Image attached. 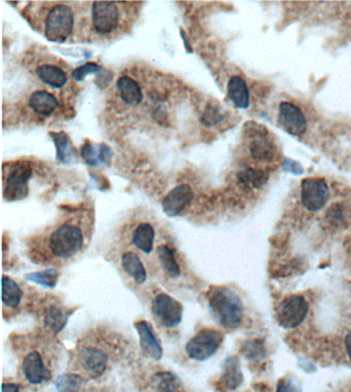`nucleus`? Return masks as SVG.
Segmentation results:
<instances>
[{
    "label": "nucleus",
    "mask_w": 351,
    "mask_h": 392,
    "mask_svg": "<svg viewBox=\"0 0 351 392\" xmlns=\"http://www.w3.org/2000/svg\"><path fill=\"white\" fill-rule=\"evenodd\" d=\"M237 179L245 188L258 190L267 183L269 175L260 169L245 168L237 173Z\"/></svg>",
    "instance_id": "nucleus-26"
},
{
    "label": "nucleus",
    "mask_w": 351,
    "mask_h": 392,
    "mask_svg": "<svg viewBox=\"0 0 351 392\" xmlns=\"http://www.w3.org/2000/svg\"><path fill=\"white\" fill-rule=\"evenodd\" d=\"M241 353L247 361H260L266 357L265 343L260 339H252L243 343Z\"/></svg>",
    "instance_id": "nucleus-30"
},
{
    "label": "nucleus",
    "mask_w": 351,
    "mask_h": 392,
    "mask_svg": "<svg viewBox=\"0 0 351 392\" xmlns=\"http://www.w3.org/2000/svg\"><path fill=\"white\" fill-rule=\"evenodd\" d=\"M85 380L76 374H64L56 379L55 386L58 392H80Z\"/></svg>",
    "instance_id": "nucleus-31"
},
{
    "label": "nucleus",
    "mask_w": 351,
    "mask_h": 392,
    "mask_svg": "<svg viewBox=\"0 0 351 392\" xmlns=\"http://www.w3.org/2000/svg\"><path fill=\"white\" fill-rule=\"evenodd\" d=\"M209 307L213 319L226 329H237L244 316L243 301L238 295L225 286H211L207 293Z\"/></svg>",
    "instance_id": "nucleus-1"
},
{
    "label": "nucleus",
    "mask_w": 351,
    "mask_h": 392,
    "mask_svg": "<svg viewBox=\"0 0 351 392\" xmlns=\"http://www.w3.org/2000/svg\"><path fill=\"white\" fill-rule=\"evenodd\" d=\"M158 258L165 273L171 278L181 276V267L175 258L174 252L169 246L161 245L157 248Z\"/></svg>",
    "instance_id": "nucleus-28"
},
{
    "label": "nucleus",
    "mask_w": 351,
    "mask_h": 392,
    "mask_svg": "<svg viewBox=\"0 0 351 392\" xmlns=\"http://www.w3.org/2000/svg\"><path fill=\"white\" fill-rule=\"evenodd\" d=\"M278 121L282 129L292 136H301L307 130V120L303 111L292 102H281L279 105Z\"/></svg>",
    "instance_id": "nucleus-11"
},
{
    "label": "nucleus",
    "mask_w": 351,
    "mask_h": 392,
    "mask_svg": "<svg viewBox=\"0 0 351 392\" xmlns=\"http://www.w3.org/2000/svg\"><path fill=\"white\" fill-rule=\"evenodd\" d=\"M22 370L28 382L34 385L42 384L51 376V372L44 366L38 351H32L26 355L23 361Z\"/></svg>",
    "instance_id": "nucleus-15"
},
{
    "label": "nucleus",
    "mask_w": 351,
    "mask_h": 392,
    "mask_svg": "<svg viewBox=\"0 0 351 392\" xmlns=\"http://www.w3.org/2000/svg\"><path fill=\"white\" fill-rule=\"evenodd\" d=\"M345 349L348 352V359H350L351 365V331L346 335L345 338Z\"/></svg>",
    "instance_id": "nucleus-39"
},
{
    "label": "nucleus",
    "mask_w": 351,
    "mask_h": 392,
    "mask_svg": "<svg viewBox=\"0 0 351 392\" xmlns=\"http://www.w3.org/2000/svg\"><path fill=\"white\" fill-rule=\"evenodd\" d=\"M50 135L56 145L57 160L62 164H72L76 160V153L68 135L64 132H51Z\"/></svg>",
    "instance_id": "nucleus-19"
},
{
    "label": "nucleus",
    "mask_w": 351,
    "mask_h": 392,
    "mask_svg": "<svg viewBox=\"0 0 351 392\" xmlns=\"http://www.w3.org/2000/svg\"><path fill=\"white\" fill-rule=\"evenodd\" d=\"M85 245V236L80 227L63 224L51 233L47 242V256L54 261H68L80 254Z\"/></svg>",
    "instance_id": "nucleus-2"
},
{
    "label": "nucleus",
    "mask_w": 351,
    "mask_h": 392,
    "mask_svg": "<svg viewBox=\"0 0 351 392\" xmlns=\"http://www.w3.org/2000/svg\"><path fill=\"white\" fill-rule=\"evenodd\" d=\"M155 378L157 379V391L159 392H174L181 385L179 379L169 372L158 373Z\"/></svg>",
    "instance_id": "nucleus-32"
},
{
    "label": "nucleus",
    "mask_w": 351,
    "mask_h": 392,
    "mask_svg": "<svg viewBox=\"0 0 351 392\" xmlns=\"http://www.w3.org/2000/svg\"><path fill=\"white\" fill-rule=\"evenodd\" d=\"M25 279L32 284H38L47 288H54L59 279V272L56 269H46L42 271L32 272L25 275Z\"/></svg>",
    "instance_id": "nucleus-29"
},
{
    "label": "nucleus",
    "mask_w": 351,
    "mask_h": 392,
    "mask_svg": "<svg viewBox=\"0 0 351 392\" xmlns=\"http://www.w3.org/2000/svg\"><path fill=\"white\" fill-rule=\"evenodd\" d=\"M72 313V312H68L67 310L58 306H51L44 313V325L55 334L60 333L65 327Z\"/></svg>",
    "instance_id": "nucleus-27"
},
{
    "label": "nucleus",
    "mask_w": 351,
    "mask_h": 392,
    "mask_svg": "<svg viewBox=\"0 0 351 392\" xmlns=\"http://www.w3.org/2000/svg\"><path fill=\"white\" fill-rule=\"evenodd\" d=\"M101 66L94 63V62H88V63L83 64V65L74 70L72 72V76L76 81H81L89 74H98V72H101Z\"/></svg>",
    "instance_id": "nucleus-35"
},
{
    "label": "nucleus",
    "mask_w": 351,
    "mask_h": 392,
    "mask_svg": "<svg viewBox=\"0 0 351 392\" xmlns=\"http://www.w3.org/2000/svg\"><path fill=\"white\" fill-rule=\"evenodd\" d=\"M329 198L327 181L322 177H309L301 183V202L308 211H320Z\"/></svg>",
    "instance_id": "nucleus-8"
},
{
    "label": "nucleus",
    "mask_w": 351,
    "mask_h": 392,
    "mask_svg": "<svg viewBox=\"0 0 351 392\" xmlns=\"http://www.w3.org/2000/svg\"><path fill=\"white\" fill-rule=\"evenodd\" d=\"M92 19L97 32L101 34L111 33L119 24V8L115 2L95 1L92 6Z\"/></svg>",
    "instance_id": "nucleus-10"
},
{
    "label": "nucleus",
    "mask_w": 351,
    "mask_h": 392,
    "mask_svg": "<svg viewBox=\"0 0 351 392\" xmlns=\"http://www.w3.org/2000/svg\"><path fill=\"white\" fill-rule=\"evenodd\" d=\"M152 312L158 323L166 329H174L183 320V305L167 293L156 295L152 303Z\"/></svg>",
    "instance_id": "nucleus-6"
},
{
    "label": "nucleus",
    "mask_w": 351,
    "mask_h": 392,
    "mask_svg": "<svg viewBox=\"0 0 351 392\" xmlns=\"http://www.w3.org/2000/svg\"><path fill=\"white\" fill-rule=\"evenodd\" d=\"M155 230L152 224L147 222L139 224L132 236V243L137 250H141L145 254H151L154 250L155 242Z\"/></svg>",
    "instance_id": "nucleus-23"
},
{
    "label": "nucleus",
    "mask_w": 351,
    "mask_h": 392,
    "mask_svg": "<svg viewBox=\"0 0 351 392\" xmlns=\"http://www.w3.org/2000/svg\"><path fill=\"white\" fill-rule=\"evenodd\" d=\"M117 91L122 100L128 105H138L142 101V91L137 81L129 76H122L117 83Z\"/></svg>",
    "instance_id": "nucleus-18"
},
{
    "label": "nucleus",
    "mask_w": 351,
    "mask_h": 392,
    "mask_svg": "<svg viewBox=\"0 0 351 392\" xmlns=\"http://www.w3.org/2000/svg\"><path fill=\"white\" fill-rule=\"evenodd\" d=\"M224 338V334L216 329H201L186 345V353L193 361H207L218 352Z\"/></svg>",
    "instance_id": "nucleus-4"
},
{
    "label": "nucleus",
    "mask_w": 351,
    "mask_h": 392,
    "mask_svg": "<svg viewBox=\"0 0 351 392\" xmlns=\"http://www.w3.org/2000/svg\"><path fill=\"white\" fill-rule=\"evenodd\" d=\"M134 327L138 334L140 348L143 353L155 361H160L163 357V349L152 325L147 321L139 320L134 323Z\"/></svg>",
    "instance_id": "nucleus-14"
},
{
    "label": "nucleus",
    "mask_w": 351,
    "mask_h": 392,
    "mask_svg": "<svg viewBox=\"0 0 351 392\" xmlns=\"http://www.w3.org/2000/svg\"><path fill=\"white\" fill-rule=\"evenodd\" d=\"M74 25V16L72 8L65 4H58L47 16L44 34L50 42L62 44L70 38Z\"/></svg>",
    "instance_id": "nucleus-3"
},
{
    "label": "nucleus",
    "mask_w": 351,
    "mask_h": 392,
    "mask_svg": "<svg viewBox=\"0 0 351 392\" xmlns=\"http://www.w3.org/2000/svg\"><path fill=\"white\" fill-rule=\"evenodd\" d=\"M246 129L250 138V156L254 160L263 162L273 160L277 153V149L273 139L269 136L266 127L256 123H248Z\"/></svg>",
    "instance_id": "nucleus-7"
},
{
    "label": "nucleus",
    "mask_w": 351,
    "mask_h": 392,
    "mask_svg": "<svg viewBox=\"0 0 351 392\" xmlns=\"http://www.w3.org/2000/svg\"><path fill=\"white\" fill-rule=\"evenodd\" d=\"M78 359L81 368L94 378L104 375L108 368V354L94 347H83L79 352Z\"/></svg>",
    "instance_id": "nucleus-13"
},
{
    "label": "nucleus",
    "mask_w": 351,
    "mask_h": 392,
    "mask_svg": "<svg viewBox=\"0 0 351 392\" xmlns=\"http://www.w3.org/2000/svg\"><path fill=\"white\" fill-rule=\"evenodd\" d=\"M325 220L332 227L340 228V227L343 226L344 222H345V207L340 203L332 205L327 210Z\"/></svg>",
    "instance_id": "nucleus-33"
},
{
    "label": "nucleus",
    "mask_w": 351,
    "mask_h": 392,
    "mask_svg": "<svg viewBox=\"0 0 351 392\" xmlns=\"http://www.w3.org/2000/svg\"><path fill=\"white\" fill-rule=\"evenodd\" d=\"M2 392H20V386L14 383H3L2 384Z\"/></svg>",
    "instance_id": "nucleus-38"
},
{
    "label": "nucleus",
    "mask_w": 351,
    "mask_h": 392,
    "mask_svg": "<svg viewBox=\"0 0 351 392\" xmlns=\"http://www.w3.org/2000/svg\"><path fill=\"white\" fill-rule=\"evenodd\" d=\"M2 284V303L6 307L16 309L20 305L23 291L19 284L8 276H3Z\"/></svg>",
    "instance_id": "nucleus-25"
},
{
    "label": "nucleus",
    "mask_w": 351,
    "mask_h": 392,
    "mask_svg": "<svg viewBox=\"0 0 351 392\" xmlns=\"http://www.w3.org/2000/svg\"><path fill=\"white\" fill-rule=\"evenodd\" d=\"M228 96L235 106L240 109H246L250 106V92L245 81L239 76H232L229 79Z\"/></svg>",
    "instance_id": "nucleus-21"
},
{
    "label": "nucleus",
    "mask_w": 351,
    "mask_h": 392,
    "mask_svg": "<svg viewBox=\"0 0 351 392\" xmlns=\"http://www.w3.org/2000/svg\"><path fill=\"white\" fill-rule=\"evenodd\" d=\"M36 74L42 83L55 89H60L67 83V76L65 72L58 66L51 65V64L40 65L36 70Z\"/></svg>",
    "instance_id": "nucleus-24"
},
{
    "label": "nucleus",
    "mask_w": 351,
    "mask_h": 392,
    "mask_svg": "<svg viewBox=\"0 0 351 392\" xmlns=\"http://www.w3.org/2000/svg\"><path fill=\"white\" fill-rule=\"evenodd\" d=\"M243 373L241 370L238 357H230L222 365V382L228 391H236L243 383Z\"/></svg>",
    "instance_id": "nucleus-17"
},
{
    "label": "nucleus",
    "mask_w": 351,
    "mask_h": 392,
    "mask_svg": "<svg viewBox=\"0 0 351 392\" xmlns=\"http://www.w3.org/2000/svg\"><path fill=\"white\" fill-rule=\"evenodd\" d=\"M32 177L31 167L28 164H18L8 174L4 186L3 196L6 201L14 202L26 198L28 183Z\"/></svg>",
    "instance_id": "nucleus-9"
},
{
    "label": "nucleus",
    "mask_w": 351,
    "mask_h": 392,
    "mask_svg": "<svg viewBox=\"0 0 351 392\" xmlns=\"http://www.w3.org/2000/svg\"><path fill=\"white\" fill-rule=\"evenodd\" d=\"M308 312L309 304L303 295H288L278 305L276 319L278 325L284 329H296L305 320Z\"/></svg>",
    "instance_id": "nucleus-5"
},
{
    "label": "nucleus",
    "mask_w": 351,
    "mask_h": 392,
    "mask_svg": "<svg viewBox=\"0 0 351 392\" xmlns=\"http://www.w3.org/2000/svg\"><path fill=\"white\" fill-rule=\"evenodd\" d=\"M122 268L130 277L133 278L137 284H145L147 280L145 266L136 252H128L122 256Z\"/></svg>",
    "instance_id": "nucleus-22"
},
{
    "label": "nucleus",
    "mask_w": 351,
    "mask_h": 392,
    "mask_svg": "<svg viewBox=\"0 0 351 392\" xmlns=\"http://www.w3.org/2000/svg\"><path fill=\"white\" fill-rule=\"evenodd\" d=\"M81 155L85 162L91 166H100L101 164H109L113 158V152L108 145H94L91 141L85 140L81 145Z\"/></svg>",
    "instance_id": "nucleus-16"
},
{
    "label": "nucleus",
    "mask_w": 351,
    "mask_h": 392,
    "mask_svg": "<svg viewBox=\"0 0 351 392\" xmlns=\"http://www.w3.org/2000/svg\"><path fill=\"white\" fill-rule=\"evenodd\" d=\"M284 169L295 175H300L304 172L303 167L296 161L286 160V162L284 163Z\"/></svg>",
    "instance_id": "nucleus-37"
},
{
    "label": "nucleus",
    "mask_w": 351,
    "mask_h": 392,
    "mask_svg": "<svg viewBox=\"0 0 351 392\" xmlns=\"http://www.w3.org/2000/svg\"><path fill=\"white\" fill-rule=\"evenodd\" d=\"M194 199V192L188 184L175 186L163 200V211L169 218H174L183 211Z\"/></svg>",
    "instance_id": "nucleus-12"
},
{
    "label": "nucleus",
    "mask_w": 351,
    "mask_h": 392,
    "mask_svg": "<svg viewBox=\"0 0 351 392\" xmlns=\"http://www.w3.org/2000/svg\"><path fill=\"white\" fill-rule=\"evenodd\" d=\"M29 105L32 111L42 117H49L57 109V99L46 91H35L31 94Z\"/></svg>",
    "instance_id": "nucleus-20"
},
{
    "label": "nucleus",
    "mask_w": 351,
    "mask_h": 392,
    "mask_svg": "<svg viewBox=\"0 0 351 392\" xmlns=\"http://www.w3.org/2000/svg\"><path fill=\"white\" fill-rule=\"evenodd\" d=\"M222 119H224V115H222L220 107L211 105V106L207 107L206 111L203 113L202 117H201V123L209 127V126L220 123Z\"/></svg>",
    "instance_id": "nucleus-34"
},
{
    "label": "nucleus",
    "mask_w": 351,
    "mask_h": 392,
    "mask_svg": "<svg viewBox=\"0 0 351 392\" xmlns=\"http://www.w3.org/2000/svg\"><path fill=\"white\" fill-rule=\"evenodd\" d=\"M276 392H302L301 383L295 377H282L277 382Z\"/></svg>",
    "instance_id": "nucleus-36"
}]
</instances>
